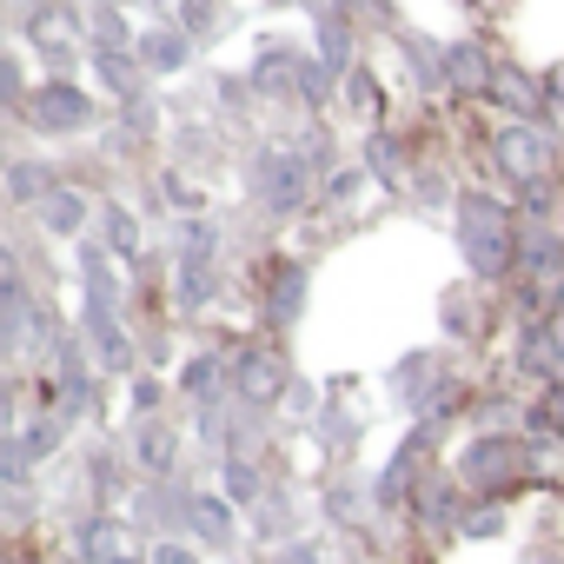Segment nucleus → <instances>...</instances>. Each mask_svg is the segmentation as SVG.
I'll list each match as a JSON object with an SVG mask.
<instances>
[{
    "mask_svg": "<svg viewBox=\"0 0 564 564\" xmlns=\"http://www.w3.org/2000/svg\"><path fill=\"white\" fill-rule=\"evenodd\" d=\"M458 239H465V259H471L478 279H505L511 272L518 239H511V219H505L498 199H465L458 206Z\"/></svg>",
    "mask_w": 564,
    "mask_h": 564,
    "instance_id": "1",
    "label": "nucleus"
},
{
    "mask_svg": "<svg viewBox=\"0 0 564 564\" xmlns=\"http://www.w3.org/2000/svg\"><path fill=\"white\" fill-rule=\"evenodd\" d=\"M524 471H531V452H524V438H511V432H485V438H471V452H465V485H471L478 498H511V491L524 485Z\"/></svg>",
    "mask_w": 564,
    "mask_h": 564,
    "instance_id": "2",
    "label": "nucleus"
},
{
    "mask_svg": "<svg viewBox=\"0 0 564 564\" xmlns=\"http://www.w3.org/2000/svg\"><path fill=\"white\" fill-rule=\"evenodd\" d=\"M498 166H505L518 186H531V180L551 173V140H544L538 127H505V133H498Z\"/></svg>",
    "mask_w": 564,
    "mask_h": 564,
    "instance_id": "3",
    "label": "nucleus"
},
{
    "mask_svg": "<svg viewBox=\"0 0 564 564\" xmlns=\"http://www.w3.org/2000/svg\"><path fill=\"white\" fill-rule=\"evenodd\" d=\"M34 113H41V127L47 133H74V127H87L94 120V107H87V94H74V87H41V100H34Z\"/></svg>",
    "mask_w": 564,
    "mask_h": 564,
    "instance_id": "4",
    "label": "nucleus"
},
{
    "mask_svg": "<svg viewBox=\"0 0 564 564\" xmlns=\"http://www.w3.org/2000/svg\"><path fill=\"white\" fill-rule=\"evenodd\" d=\"M259 193H265L272 206H300V199H306V166L286 160V153H265V160H259Z\"/></svg>",
    "mask_w": 564,
    "mask_h": 564,
    "instance_id": "5",
    "label": "nucleus"
},
{
    "mask_svg": "<svg viewBox=\"0 0 564 564\" xmlns=\"http://www.w3.org/2000/svg\"><path fill=\"white\" fill-rule=\"evenodd\" d=\"M279 386H286V366H279V359H265V352H246V359H239V392H246L252 405L279 399Z\"/></svg>",
    "mask_w": 564,
    "mask_h": 564,
    "instance_id": "6",
    "label": "nucleus"
},
{
    "mask_svg": "<svg viewBox=\"0 0 564 564\" xmlns=\"http://www.w3.org/2000/svg\"><path fill=\"white\" fill-rule=\"evenodd\" d=\"M186 524H193L199 538H213L219 551L232 544V511H226V505H213V498H193V505H186Z\"/></svg>",
    "mask_w": 564,
    "mask_h": 564,
    "instance_id": "7",
    "label": "nucleus"
},
{
    "mask_svg": "<svg viewBox=\"0 0 564 564\" xmlns=\"http://www.w3.org/2000/svg\"><path fill=\"white\" fill-rule=\"evenodd\" d=\"M445 74H452V87H465V94H478V87L491 80V61H485L478 47H452V54H445Z\"/></svg>",
    "mask_w": 564,
    "mask_h": 564,
    "instance_id": "8",
    "label": "nucleus"
},
{
    "mask_svg": "<svg viewBox=\"0 0 564 564\" xmlns=\"http://www.w3.org/2000/svg\"><path fill=\"white\" fill-rule=\"evenodd\" d=\"M300 300H306L300 265H279V272H272V300H265V306H272V319H293V313H300Z\"/></svg>",
    "mask_w": 564,
    "mask_h": 564,
    "instance_id": "9",
    "label": "nucleus"
},
{
    "mask_svg": "<svg viewBox=\"0 0 564 564\" xmlns=\"http://www.w3.org/2000/svg\"><path fill=\"white\" fill-rule=\"evenodd\" d=\"M133 452H140L147 471H166L173 452H180V438H173V425H140V445H133Z\"/></svg>",
    "mask_w": 564,
    "mask_h": 564,
    "instance_id": "10",
    "label": "nucleus"
},
{
    "mask_svg": "<svg viewBox=\"0 0 564 564\" xmlns=\"http://www.w3.org/2000/svg\"><path fill=\"white\" fill-rule=\"evenodd\" d=\"M80 551L100 564V557H120V524H107V518H94L87 531H80Z\"/></svg>",
    "mask_w": 564,
    "mask_h": 564,
    "instance_id": "11",
    "label": "nucleus"
},
{
    "mask_svg": "<svg viewBox=\"0 0 564 564\" xmlns=\"http://www.w3.org/2000/svg\"><path fill=\"white\" fill-rule=\"evenodd\" d=\"M226 485H232V498H239V505L265 491V478H259V465H252V458H226Z\"/></svg>",
    "mask_w": 564,
    "mask_h": 564,
    "instance_id": "12",
    "label": "nucleus"
},
{
    "mask_svg": "<svg viewBox=\"0 0 564 564\" xmlns=\"http://www.w3.org/2000/svg\"><path fill=\"white\" fill-rule=\"evenodd\" d=\"M180 61H186V41H180V34H153V41H147V67H160V74H173Z\"/></svg>",
    "mask_w": 564,
    "mask_h": 564,
    "instance_id": "13",
    "label": "nucleus"
},
{
    "mask_svg": "<svg viewBox=\"0 0 564 564\" xmlns=\"http://www.w3.org/2000/svg\"><path fill=\"white\" fill-rule=\"evenodd\" d=\"M80 219H87V206H80L74 193H47V226H54V232H74Z\"/></svg>",
    "mask_w": 564,
    "mask_h": 564,
    "instance_id": "14",
    "label": "nucleus"
},
{
    "mask_svg": "<svg viewBox=\"0 0 564 564\" xmlns=\"http://www.w3.org/2000/svg\"><path fill=\"white\" fill-rule=\"evenodd\" d=\"M219 379H226V372H219V359H193V366H186V392H193V399H213V392H219Z\"/></svg>",
    "mask_w": 564,
    "mask_h": 564,
    "instance_id": "15",
    "label": "nucleus"
},
{
    "mask_svg": "<svg viewBox=\"0 0 564 564\" xmlns=\"http://www.w3.org/2000/svg\"><path fill=\"white\" fill-rule=\"evenodd\" d=\"M47 445H61V419H41V425L28 432V445H21V458H41Z\"/></svg>",
    "mask_w": 564,
    "mask_h": 564,
    "instance_id": "16",
    "label": "nucleus"
},
{
    "mask_svg": "<svg viewBox=\"0 0 564 564\" xmlns=\"http://www.w3.org/2000/svg\"><path fill=\"white\" fill-rule=\"evenodd\" d=\"M41 193H47L41 166H14V199H41Z\"/></svg>",
    "mask_w": 564,
    "mask_h": 564,
    "instance_id": "17",
    "label": "nucleus"
},
{
    "mask_svg": "<svg viewBox=\"0 0 564 564\" xmlns=\"http://www.w3.org/2000/svg\"><path fill=\"white\" fill-rule=\"evenodd\" d=\"M498 100H511V107H531V87H524L518 74H505V80H498Z\"/></svg>",
    "mask_w": 564,
    "mask_h": 564,
    "instance_id": "18",
    "label": "nucleus"
},
{
    "mask_svg": "<svg viewBox=\"0 0 564 564\" xmlns=\"http://www.w3.org/2000/svg\"><path fill=\"white\" fill-rule=\"evenodd\" d=\"M153 564H199V557H193L186 544H160V551H153Z\"/></svg>",
    "mask_w": 564,
    "mask_h": 564,
    "instance_id": "19",
    "label": "nucleus"
},
{
    "mask_svg": "<svg viewBox=\"0 0 564 564\" xmlns=\"http://www.w3.org/2000/svg\"><path fill=\"white\" fill-rule=\"evenodd\" d=\"M279 564H319V551L313 544H286V551H279Z\"/></svg>",
    "mask_w": 564,
    "mask_h": 564,
    "instance_id": "20",
    "label": "nucleus"
},
{
    "mask_svg": "<svg viewBox=\"0 0 564 564\" xmlns=\"http://www.w3.org/2000/svg\"><path fill=\"white\" fill-rule=\"evenodd\" d=\"M498 524H505L498 511H465V531H498Z\"/></svg>",
    "mask_w": 564,
    "mask_h": 564,
    "instance_id": "21",
    "label": "nucleus"
},
{
    "mask_svg": "<svg viewBox=\"0 0 564 564\" xmlns=\"http://www.w3.org/2000/svg\"><path fill=\"white\" fill-rule=\"evenodd\" d=\"M557 326H564V286H557Z\"/></svg>",
    "mask_w": 564,
    "mask_h": 564,
    "instance_id": "22",
    "label": "nucleus"
},
{
    "mask_svg": "<svg viewBox=\"0 0 564 564\" xmlns=\"http://www.w3.org/2000/svg\"><path fill=\"white\" fill-rule=\"evenodd\" d=\"M107 564H133V557H107Z\"/></svg>",
    "mask_w": 564,
    "mask_h": 564,
    "instance_id": "23",
    "label": "nucleus"
}]
</instances>
